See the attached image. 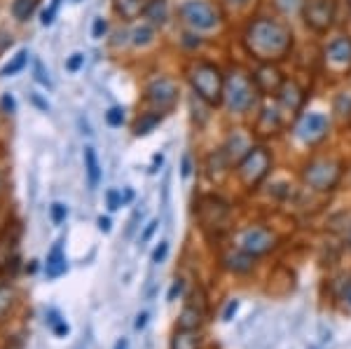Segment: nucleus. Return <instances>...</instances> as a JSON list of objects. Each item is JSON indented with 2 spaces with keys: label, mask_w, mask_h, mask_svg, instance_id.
Listing matches in <instances>:
<instances>
[{
  "label": "nucleus",
  "mask_w": 351,
  "mask_h": 349,
  "mask_svg": "<svg viewBox=\"0 0 351 349\" xmlns=\"http://www.w3.org/2000/svg\"><path fill=\"white\" fill-rule=\"evenodd\" d=\"M241 45L258 64H281L295 47L293 28L284 19L271 14H260L251 19L241 33Z\"/></svg>",
  "instance_id": "1"
},
{
  "label": "nucleus",
  "mask_w": 351,
  "mask_h": 349,
  "mask_svg": "<svg viewBox=\"0 0 351 349\" xmlns=\"http://www.w3.org/2000/svg\"><path fill=\"white\" fill-rule=\"evenodd\" d=\"M185 80L195 97L208 108H220L225 99V71L206 59H192L185 66Z\"/></svg>",
  "instance_id": "2"
},
{
  "label": "nucleus",
  "mask_w": 351,
  "mask_h": 349,
  "mask_svg": "<svg viewBox=\"0 0 351 349\" xmlns=\"http://www.w3.org/2000/svg\"><path fill=\"white\" fill-rule=\"evenodd\" d=\"M260 89L256 80H253V73L241 69V66H232L225 73V99L223 106L228 108L230 115L243 117L251 115L253 110L260 108Z\"/></svg>",
  "instance_id": "3"
},
{
  "label": "nucleus",
  "mask_w": 351,
  "mask_h": 349,
  "mask_svg": "<svg viewBox=\"0 0 351 349\" xmlns=\"http://www.w3.org/2000/svg\"><path fill=\"white\" fill-rule=\"evenodd\" d=\"M302 183L316 193H332L344 176V162L330 155L311 157L302 165Z\"/></svg>",
  "instance_id": "4"
},
{
  "label": "nucleus",
  "mask_w": 351,
  "mask_h": 349,
  "mask_svg": "<svg viewBox=\"0 0 351 349\" xmlns=\"http://www.w3.org/2000/svg\"><path fill=\"white\" fill-rule=\"evenodd\" d=\"M271 167H274V155H271L265 145H253L232 171H234L241 188L246 190V193H253V190L260 188V183L271 173Z\"/></svg>",
  "instance_id": "5"
},
{
  "label": "nucleus",
  "mask_w": 351,
  "mask_h": 349,
  "mask_svg": "<svg viewBox=\"0 0 351 349\" xmlns=\"http://www.w3.org/2000/svg\"><path fill=\"white\" fill-rule=\"evenodd\" d=\"M195 216L204 234L218 237L220 232H225L230 228L232 206L218 195H202L195 202Z\"/></svg>",
  "instance_id": "6"
},
{
  "label": "nucleus",
  "mask_w": 351,
  "mask_h": 349,
  "mask_svg": "<svg viewBox=\"0 0 351 349\" xmlns=\"http://www.w3.org/2000/svg\"><path fill=\"white\" fill-rule=\"evenodd\" d=\"M178 19L192 33H211L223 24V12L211 0H183L178 5Z\"/></svg>",
  "instance_id": "7"
},
{
  "label": "nucleus",
  "mask_w": 351,
  "mask_h": 349,
  "mask_svg": "<svg viewBox=\"0 0 351 349\" xmlns=\"http://www.w3.org/2000/svg\"><path fill=\"white\" fill-rule=\"evenodd\" d=\"M21 272V223L8 218L0 228V279H14Z\"/></svg>",
  "instance_id": "8"
},
{
  "label": "nucleus",
  "mask_w": 351,
  "mask_h": 349,
  "mask_svg": "<svg viewBox=\"0 0 351 349\" xmlns=\"http://www.w3.org/2000/svg\"><path fill=\"white\" fill-rule=\"evenodd\" d=\"M234 246L246 251L248 256H253V258H263V256H269L271 251H276L279 237H276V232L269 230L267 225L251 223L234 234Z\"/></svg>",
  "instance_id": "9"
},
{
  "label": "nucleus",
  "mask_w": 351,
  "mask_h": 349,
  "mask_svg": "<svg viewBox=\"0 0 351 349\" xmlns=\"http://www.w3.org/2000/svg\"><path fill=\"white\" fill-rule=\"evenodd\" d=\"M324 61V73L330 80H344L351 75V36L339 33L321 52Z\"/></svg>",
  "instance_id": "10"
},
{
  "label": "nucleus",
  "mask_w": 351,
  "mask_h": 349,
  "mask_svg": "<svg viewBox=\"0 0 351 349\" xmlns=\"http://www.w3.org/2000/svg\"><path fill=\"white\" fill-rule=\"evenodd\" d=\"M143 101L150 106L152 110H160V112H171L180 101V89L178 82L169 75H155L145 82L143 89Z\"/></svg>",
  "instance_id": "11"
},
{
  "label": "nucleus",
  "mask_w": 351,
  "mask_h": 349,
  "mask_svg": "<svg viewBox=\"0 0 351 349\" xmlns=\"http://www.w3.org/2000/svg\"><path fill=\"white\" fill-rule=\"evenodd\" d=\"M293 134H295V139L302 145L316 148V145L324 143L328 139V134H330V120H328V115H324V112H319V110L302 112V115H298Z\"/></svg>",
  "instance_id": "12"
},
{
  "label": "nucleus",
  "mask_w": 351,
  "mask_h": 349,
  "mask_svg": "<svg viewBox=\"0 0 351 349\" xmlns=\"http://www.w3.org/2000/svg\"><path fill=\"white\" fill-rule=\"evenodd\" d=\"M300 16H302L304 26H307L311 33L324 36V33L330 31L332 24H335L337 0H304Z\"/></svg>",
  "instance_id": "13"
},
{
  "label": "nucleus",
  "mask_w": 351,
  "mask_h": 349,
  "mask_svg": "<svg viewBox=\"0 0 351 349\" xmlns=\"http://www.w3.org/2000/svg\"><path fill=\"white\" fill-rule=\"evenodd\" d=\"M251 73H253V80H256L260 94H263V97H274L276 99L279 89L284 87V82H286V77H284V73L279 71V66L276 64H258Z\"/></svg>",
  "instance_id": "14"
},
{
  "label": "nucleus",
  "mask_w": 351,
  "mask_h": 349,
  "mask_svg": "<svg viewBox=\"0 0 351 349\" xmlns=\"http://www.w3.org/2000/svg\"><path fill=\"white\" fill-rule=\"evenodd\" d=\"M304 101H307V92L295 82L288 80L284 82V87L276 94V106L281 108V112H291V115H300V110L304 108Z\"/></svg>",
  "instance_id": "15"
},
{
  "label": "nucleus",
  "mask_w": 351,
  "mask_h": 349,
  "mask_svg": "<svg viewBox=\"0 0 351 349\" xmlns=\"http://www.w3.org/2000/svg\"><path fill=\"white\" fill-rule=\"evenodd\" d=\"M281 129H284V112H281L279 106H274V108H260L256 127H253V132H256L260 139L276 136Z\"/></svg>",
  "instance_id": "16"
},
{
  "label": "nucleus",
  "mask_w": 351,
  "mask_h": 349,
  "mask_svg": "<svg viewBox=\"0 0 351 349\" xmlns=\"http://www.w3.org/2000/svg\"><path fill=\"white\" fill-rule=\"evenodd\" d=\"M204 324H206V305L204 302H197V296L188 300L183 305L178 314V322H176V328H195L202 330Z\"/></svg>",
  "instance_id": "17"
},
{
  "label": "nucleus",
  "mask_w": 351,
  "mask_h": 349,
  "mask_svg": "<svg viewBox=\"0 0 351 349\" xmlns=\"http://www.w3.org/2000/svg\"><path fill=\"white\" fill-rule=\"evenodd\" d=\"M256 261H258V258L248 256L246 251L237 249V246H232V249L228 253H223V258H220L223 267L230 269V272H234V274H248V272H253V267H256Z\"/></svg>",
  "instance_id": "18"
},
{
  "label": "nucleus",
  "mask_w": 351,
  "mask_h": 349,
  "mask_svg": "<svg viewBox=\"0 0 351 349\" xmlns=\"http://www.w3.org/2000/svg\"><path fill=\"white\" fill-rule=\"evenodd\" d=\"M66 272H68V258H66L64 244L56 241L47 253V261H45V274H47V279L54 281V279L64 277Z\"/></svg>",
  "instance_id": "19"
},
{
  "label": "nucleus",
  "mask_w": 351,
  "mask_h": 349,
  "mask_svg": "<svg viewBox=\"0 0 351 349\" xmlns=\"http://www.w3.org/2000/svg\"><path fill=\"white\" fill-rule=\"evenodd\" d=\"M19 307V291L12 284V279H0V324L8 322Z\"/></svg>",
  "instance_id": "20"
},
{
  "label": "nucleus",
  "mask_w": 351,
  "mask_h": 349,
  "mask_svg": "<svg viewBox=\"0 0 351 349\" xmlns=\"http://www.w3.org/2000/svg\"><path fill=\"white\" fill-rule=\"evenodd\" d=\"M145 3L148 0H112V12H115L124 24H136L143 19Z\"/></svg>",
  "instance_id": "21"
},
{
  "label": "nucleus",
  "mask_w": 351,
  "mask_h": 349,
  "mask_svg": "<svg viewBox=\"0 0 351 349\" xmlns=\"http://www.w3.org/2000/svg\"><path fill=\"white\" fill-rule=\"evenodd\" d=\"M155 40H157V28L150 26L148 21H136L129 28V45L134 49H145L150 45H155Z\"/></svg>",
  "instance_id": "22"
},
{
  "label": "nucleus",
  "mask_w": 351,
  "mask_h": 349,
  "mask_svg": "<svg viewBox=\"0 0 351 349\" xmlns=\"http://www.w3.org/2000/svg\"><path fill=\"white\" fill-rule=\"evenodd\" d=\"M169 349H204V333L195 328H176Z\"/></svg>",
  "instance_id": "23"
},
{
  "label": "nucleus",
  "mask_w": 351,
  "mask_h": 349,
  "mask_svg": "<svg viewBox=\"0 0 351 349\" xmlns=\"http://www.w3.org/2000/svg\"><path fill=\"white\" fill-rule=\"evenodd\" d=\"M169 16H171V10H169V0H148V3H145L143 21H148L150 26L164 28V26L169 24Z\"/></svg>",
  "instance_id": "24"
},
{
  "label": "nucleus",
  "mask_w": 351,
  "mask_h": 349,
  "mask_svg": "<svg viewBox=\"0 0 351 349\" xmlns=\"http://www.w3.org/2000/svg\"><path fill=\"white\" fill-rule=\"evenodd\" d=\"M162 120H164V112H160V110L150 108V110L141 112V115L136 117L134 127H132L134 136H148V134H152L157 127L162 125Z\"/></svg>",
  "instance_id": "25"
},
{
  "label": "nucleus",
  "mask_w": 351,
  "mask_h": 349,
  "mask_svg": "<svg viewBox=\"0 0 351 349\" xmlns=\"http://www.w3.org/2000/svg\"><path fill=\"white\" fill-rule=\"evenodd\" d=\"M84 173H87L89 188H92V190L99 188L101 178H104V169H101L99 155H96V150L92 148V145H87V148H84Z\"/></svg>",
  "instance_id": "26"
},
{
  "label": "nucleus",
  "mask_w": 351,
  "mask_h": 349,
  "mask_svg": "<svg viewBox=\"0 0 351 349\" xmlns=\"http://www.w3.org/2000/svg\"><path fill=\"white\" fill-rule=\"evenodd\" d=\"M45 324H47V328L52 330L54 337H66L71 333V326H68L66 317L56 307H49L47 312H45Z\"/></svg>",
  "instance_id": "27"
},
{
  "label": "nucleus",
  "mask_w": 351,
  "mask_h": 349,
  "mask_svg": "<svg viewBox=\"0 0 351 349\" xmlns=\"http://www.w3.org/2000/svg\"><path fill=\"white\" fill-rule=\"evenodd\" d=\"M36 10H38V0H12L10 12H12V16L19 24H26V21L36 14Z\"/></svg>",
  "instance_id": "28"
},
{
  "label": "nucleus",
  "mask_w": 351,
  "mask_h": 349,
  "mask_svg": "<svg viewBox=\"0 0 351 349\" xmlns=\"http://www.w3.org/2000/svg\"><path fill=\"white\" fill-rule=\"evenodd\" d=\"M28 56H31V54H28V49H19V52H16L12 59H10L3 69H0V75H3V77H14L16 73H21L26 69Z\"/></svg>",
  "instance_id": "29"
},
{
  "label": "nucleus",
  "mask_w": 351,
  "mask_h": 349,
  "mask_svg": "<svg viewBox=\"0 0 351 349\" xmlns=\"http://www.w3.org/2000/svg\"><path fill=\"white\" fill-rule=\"evenodd\" d=\"M124 120H127V115H124L122 106H112V108L106 110V122H108V127H112V129L122 127Z\"/></svg>",
  "instance_id": "30"
},
{
  "label": "nucleus",
  "mask_w": 351,
  "mask_h": 349,
  "mask_svg": "<svg viewBox=\"0 0 351 349\" xmlns=\"http://www.w3.org/2000/svg\"><path fill=\"white\" fill-rule=\"evenodd\" d=\"M106 206H108V211H110V213L120 211L122 206H124V197H122V190H117V188H110L108 193H106Z\"/></svg>",
  "instance_id": "31"
},
{
  "label": "nucleus",
  "mask_w": 351,
  "mask_h": 349,
  "mask_svg": "<svg viewBox=\"0 0 351 349\" xmlns=\"http://www.w3.org/2000/svg\"><path fill=\"white\" fill-rule=\"evenodd\" d=\"M49 218H52L54 225L66 223V218H68V204H64V202H54V204L49 206Z\"/></svg>",
  "instance_id": "32"
},
{
  "label": "nucleus",
  "mask_w": 351,
  "mask_h": 349,
  "mask_svg": "<svg viewBox=\"0 0 351 349\" xmlns=\"http://www.w3.org/2000/svg\"><path fill=\"white\" fill-rule=\"evenodd\" d=\"M33 73H36V80L43 84V87L52 89V77H49V71H45V64L40 59H36V64H33Z\"/></svg>",
  "instance_id": "33"
},
{
  "label": "nucleus",
  "mask_w": 351,
  "mask_h": 349,
  "mask_svg": "<svg viewBox=\"0 0 351 349\" xmlns=\"http://www.w3.org/2000/svg\"><path fill=\"white\" fill-rule=\"evenodd\" d=\"M167 256H169V241H160L150 253V263L152 265H162V263L167 261Z\"/></svg>",
  "instance_id": "34"
},
{
  "label": "nucleus",
  "mask_w": 351,
  "mask_h": 349,
  "mask_svg": "<svg viewBox=\"0 0 351 349\" xmlns=\"http://www.w3.org/2000/svg\"><path fill=\"white\" fill-rule=\"evenodd\" d=\"M108 36V19H104V16H96L94 24H92V38L96 40H101V38Z\"/></svg>",
  "instance_id": "35"
},
{
  "label": "nucleus",
  "mask_w": 351,
  "mask_h": 349,
  "mask_svg": "<svg viewBox=\"0 0 351 349\" xmlns=\"http://www.w3.org/2000/svg\"><path fill=\"white\" fill-rule=\"evenodd\" d=\"M84 66V54L82 52H75V54H71L66 59V71L68 73H77Z\"/></svg>",
  "instance_id": "36"
},
{
  "label": "nucleus",
  "mask_w": 351,
  "mask_h": 349,
  "mask_svg": "<svg viewBox=\"0 0 351 349\" xmlns=\"http://www.w3.org/2000/svg\"><path fill=\"white\" fill-rule=\"evenodd\" d=\"M157 228H160V221H157V218H152V221L148 223V225H145V230H143V232H141V246H143V244H148V241L152 239V237H155V232H157Z\"/></svg>",
  "instance_id": "37"
},
{
  "label": "nucleus",
  "mask_w": 351,
  "mask_h": 349,
  "mask_svg": "<svg viewBox=\"0 0 351 349\" xmlns=\"http://www.w3.org/2000/svg\"><path fill=\"white\" fill-rule=\"evenodd\" d=\"M59 5H61V0H52V5H49L47 10L43 12V26H52L54 24V16H56V12H59Z\"/></svg>",
  "instance_id": "38"
},
{
  "label": "nucleus",
  "mask_w": 351,
  "mask_h": 349,
  "mask_svg": "<svg viewBox=\"0 0 351 349\" xmlns=\"http://www.w3.org/2000/svg\"><path fill=\"white\" fill-rule=\"evenodd\" d=\"M183 291H185V281L183 279H173V284H171V289H169V293H167V302H176V298H180L183 296Z\"/></svg>",
  "instance_id": "39"
},
{
  "label": "nucleus",
  "mask_w": 351,
  "mask_h": 349,
  "mask_svg": "<svg viewBox=\"0 0 351 349\" xmlns=\"http://www.w3.org/2000/svg\"><path fill=\"white\" fill-rule=\"evenodd\" d=\"M0 108H3L5 115H14L16 110V101L12 94H3V99H0Z\"/></svg>",
  "instance_id": "40"
},
{
  "label": "nucleus",
  "mask_w": 351,
  "mask_h": 349,
  "mask_svg": "<svg viewBox=\"0 0 351 349\" xmlns=\"http://www.w3.org/2000/svg\"><path fill=\"white\" fill-rule=\"evenodd\" d=\"M150 322V312L148 309H141L138 314H136V322H134V330L136 333H141V330H145V326Z\"/></svg>",
  "instance_id": "41"
},
{
  "label": "nucleus",
  "mask_w": 351,
  "mask_h": 349,
  "mask_svg": "<svg viewBox=\"0 0 351 349\" xmlns=\"http://www.w3.org/2000/svg\"><path fill=\"white\" fill-rule=\"evenodd\" d=\"M237 309H239V300H237V298H232V300L223 309V322H232V319H234V314H237Z\"/></svg>",
  "instance_id": "42"
},
{
  "label": "nucleus",
  "mask_w": 351,
  "mask_h": 349,
  "mask_svg": "<svg viewBox=\"0 0 351 349\" xmlns=\"http://www.w3.org/2000/svg\"><path fill=\"white\" fill-rule=\"evenodd\" d=\"M180 176L183 178L192 176V157L190 155H183V162H180Z\"/></svg>",
  "instance_id": "43"
},
{
  "label": "nucleus",
  "mask_w": 351,
  "mask_h": 349,
  "mask_svg": "<svg viewBox=\"0 0 351 349\" xmlns=\"http://www.w3.org/2000/svg\"><path fill=\"white\" fill-rule=\"evenodd\" d=\"M96 225H99V232L110 234V230H112V221H110L108 216H99V218H96Z\"/></svg>",
  "instance_id": "44"
},
{
  "label": "nucleus",
  "mask_w": 351,
  "mask_h": 349,
  "mask_svg": "<svg viewBox=\"0 0 351 349\" xmlns=\"http://www.w3.org/2000/svg\"><path fill=\"white\" fill-rule=\"evenodd\" d=\"M31 101H33V106H36V108H40L43 112H49V104L40 97V94H31Z\"/></svg>",
  "instance_id": "45"
},
{
  "label": "nucleus",
  "mask_w": 351,
  "mask_h": 349,
  "mask_svg": "<svg viewBox=\"0 0 351 349\" xmlns=\"http://www.w3.org/2000/svg\"><path fill=\"white\" fill-rule=\"evenodd\" d=\"M228 8H232V10H243V8H248L251 5V0H223Z\"/></svg>",
  "instance_id": "46"
},
{
  "label": "nucleus",
  "mask_w": 351,
  "mask_h": 349,
  "mask_svg": "<svg viewBox=\"0 0 351 349\" xmlns=\"http://www.w3.org/2000/svg\"><path fill=\"white\" fill-rule=\"evenodd\" d=\"M141 213H143V211H141V209H136V213L132 216V221H129V230H127V237H132V234H134V230L138 228V225H136V223L141 221Z\"/></svg>",
  "instance_id": "47"
},
{
  "label": "nucleus",
  "mask_w": 351,
  "mask_h": 349,
  "mask_svg": "<svg viewBox=\"0 0 351 349\" xmlns=\"http://www.w3.org/2000/svg\"><path fill=\"white\" fill-rule=\"evenodd\" d=\"M122 197H124V206H127V204H132L136 195H134L132 188H122Z\"/></svg>",
  "instance_id": "48"
},
{
  "label": "nucleus",
  "mask_w": 351,
  "mask_h": 349,
  "mask_svg": "<svg viewBox=\"0 0 351 349\" xmlns=\"http://www.w3.org/2000/svg\"><path fill=\"white\" fill-rule=\"evenodd\" d=\"M112 349H129V337H117V342H115V347Z\"/></svg>",
  "instance_id": "49"
},
{
  "label": "nucleus",
  "mask_w": 351,
  "mask_h": 349,
  "mask_svg": "<svg viewBox=\"0 0 351 349\" xmlns=\"http://www.w3.org/2000/svg\"><path fill=\"white\" fill-rule=\"evenodd\" d=\"M157 167H162V155H155V157H152V169H150V171L155 173V171H157Z\"/></svg>",
  "instance_id": "50"
},
{
  "label": "nucleus",
  "mask_w": 351,
  "mask_h": 349,
  "mask_svg": "<svg viewBox=\"0 0 351 349\" xmlns=\"http://www.w3.org/2000/svg\"><path fill=\"white\" fill-rule=\"evenodd\" d=\"M5 185H8L5 183V173L0 171V200H3V195H5Z\"/></svg>",
  "instance_id": "51"
},
{
  "label": "nucleus",
  "mask_w": 351,
  "mask_h": 349,
  "mask_svg": "<svg viewBox=\"0 0 351 349\" xmlns=\"http://www.w3.org/2000/svg\"><path fill=\"white\" fill-rule=\"evenodd\" d=\"M36 263H38V261H31V265H26V272H36V269H38Z\"/></svg>",
  "instance_id": "52"
},
{
  "label": "nucleus",
  "mask_w": 351,
  "mask_h": 349,
  "mask_svg": "<svg viewBox=\"0 0 351 349\" xmlns=\"http://www.w3.org/2000/svg\"><path fill=\"white\" fill-rule=\"evenodd\" d=\"M344 298H347V305L351 307V289L347 291V296H344Z\"/></svg>",
  "instance_id": "53"
}]
</instances>
